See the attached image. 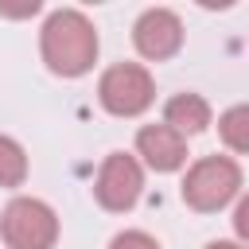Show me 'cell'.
Here are the masks:
<instances>
[{"label":"cell","mask_w":249,"mask_h":249,"mask_svg":"<svg viewBox=\"0 0 249 249\" xmlns=\"http://www.w3.org/2000/svg\"><path fill=\"white\" fill-rule=\"evenodd\" d=\"M233 230H237V237L249 245V195L237 202V210H233Z\"/></svg>","instance_id":"7c38bea8"},{"label":"cell","mask_w":249,"mask_h":249,"mask_svg":"<svg viewBox=\"0 0 249 249\" xmlns=\"http://www.w3.org/2000/svg\"><path fill=\"white\" fill-rule=\"evenodd\" d=\"M109 249H160V241L152 233H144V230H124V233H117L109 241Z\"/></svg>","instance_id":"8fae6325"},{"label":"cell","mask_w":249,"mask_h":249,"mask_svg":"<svg viewBox=\"0 0 249 249\" xmlns=\"http://www.w3.org/2000/svg\"><path fill=\"white\" fill-rule=\"evenodd\" d=\"M0 237L8 249H54L58 218L43 198H12L0 214Z\"/></svg>","instance_id":"3957f363"},{"label":"cell","mask_w":249,"mask_h":249,"mask_svg":"<svg viewBox=\"0 0 249 249\" xmlns=\"http://www.w3.org/2000/svg\"><path fill=\"white\" fill-rule=\"evenodd\" d=\"M163 124L175 128L179 136H198V132L210 124V105H206V97H198V93H175V97L163 105Z\"/></svg>","instance_id":"ba28073f"},{"label":"cell","mask_w":249,"mask_h":249,"mask_svg":"<svg viewBox=\"0 0 249 249\" xmlns=\"http://www.w3.org/2000/svg\"><path fill=\"white\" fill-rule=\"evenodd\" d=\"M241 191V167L230 156H202L198 163H191V171L183 175V202L198 214L222 210L233 195Z\"/></svg>","instance_id":"7a4b0ae2"},{"label":"cell","mask_w":249,"mask_h":249,"mask_svg":"<svg viewBox=\"0 0 249 249\" xmlns=\"http://www.w3.org/2000/svg\"><path fill=\"white\" fill-rule=\"evenodd\" d=\"M206 249H249V245H241V241H210Z\"/></svg>","instance_id":"4fadbf2b"},{"label":"cell","mask_w":249,"mask_h":249,"mask_svg":"<svg viewBox=\"0 0 249 249\" xmlns=\"http://www.w3.org/2000/svg\"><path fill=\"white\" fill-rule=\"evenodd\" d=\"M93 195L105 210H132L144 195V167L136 156L128 152H109L101 171H97V183H93Z\"/></svg>","instance_id":"5b68a950"},{"label":"cell","mask_w":249,"mask_h":249,"mask_svg":"<svg viewBox=\"0 0 249 249\" xmlns=\"http://www.w3.org/2000/svg\"><path fill=\"white\" fill-rule=\"evenodd\" d=\"M27 179V156L12 136H0V187H19Z\"/></svg>","instance_id":"30bf717a"},{"label":"cell","mask_w":249,"mask_h":249,"mask_svg":"<svg viewBox=\"0 0 249 249\" xmlns=\"http://www.w3.org/2000/svg\"><path fill=\"white\" fill-rule=\"evenodd\" d=\"M39 47H43V62L54 74L78 78L97 58V31H93V23L78 8H58V12L47 16Z\"/></svg>","instance_id":"6da1fadb"},{"label":"cell","mask_w":249,"mask_h":249,"mask_svg":"<svg viewBox=\"0 0 249 249\" xmlns=\"http://www.w3.org/2000/svg\"><path fill=\"white\" fill-rule=\"evenodd\" d=\"M132 43H136V51H140L144 58L163 62V58H171V54L183 47V23H179V16L167 12V8H148V12L136 19V27H132Z\"/></svg>","instance_id":"8992f818"},{"label":"cell","mask_w":249,"mask_h":249,"mask_svg":"<svg viewBox=\"0 0 249 249\" xmlns=\"http://www.w3.org/2000/svg\"><path fill=\"white\" fill-rule=\"evenodd\" d=\"M97 97L113 117H140L156 97V82L140 62H117L101 74Z\"/></svg>","instance_id":"277c9868"},{"label":"cell","mask_w":249,"mask_h":249,"mask_svg":"<svg viewBox=\"0 0 249 249\" xmlns=\"http://www.w3.org/2000/svg\"><path fill=\"white\" fill-rule=\"evenodd\" d=\"M136 156L152 171H179L187 163V136L167 124H144L136 132Z\"/></svg>","instance_id":"52a82bcc"},{"label":"cell","mask_w":249,"mask_h":249,"mask_svg":"<svg viewBox=\"0 0 249 249\" xmlns=\"http://www.w3.org/2000/svg\"><path fill=\"white\" fill-rule=\"evenodd\" d=\"M218 136L233 152H249V105H233L218 117Z\"/></svg>","instance_id":"9c48e42d"}]
</instances>
